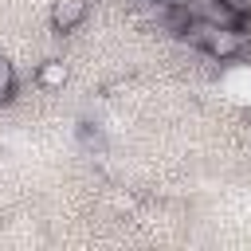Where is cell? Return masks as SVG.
Listing matches in <instances>:
<instances>
[{"mask_svg": "<svg viewBox=\"0 0 251 251\" xmlns=\"http://www.w3.org/2000/svg\"><path fill=\"white\" fill-rule=\"evenodd\" d=\"M169 20H173L180 39H188L192 47H200L212 59H235V55L247 51V35H243L239 24H216V20H204V16H192V12L184 16V8L173 12Z\"/></svg>", "mask_w": 251, "mask_h": 251, "instance_id": "cell-1", "label": "cell"}, {"mask_svg": "<svg viewBox=\"0 0 251 251\" xmlns=\"http://www.w3.org/2000/svg\"><path fill=\"white\" fill-rule=\"evenodd\" d=\"M86 16H90L86 0H55L47 20H51V31L55 35H71V31H78L86 24Z\"/></svg>", "mask_w": 251, "mask_h": 251, "instance_id": "cell-2", "label": "cell"}, {"mask_svg": "<svg viewBox=\"0 0 251 251\" xmlns=\"http://www.w3.org/2000/svg\"><path fill=\"white\" fill-rule=\"evenodd\" d=\"M67 78H71V71H67L63 59H43V63L35 67V82H39L43 90H63Z\"/></svg>", "mask_w": 251, "mask_h": 251, "instance_id": "cell-3", "label": "cell"}, {"mask_svg": "<svg viewBox=\"0 0 251 251\" xmlns=\"http://www.w3.org/2000/svg\"><path fill=\"white\" fill-rule=\"evenodd\" d=\"M212 4H216L231 24H243V20L251 16V0H212Z\"/></svg>", "mask_w": 251, "mask_h": 251, "instance_id": "cell-4", "label": "cell"}, {"mask_svg": "<svg viewBox=\"0 0 251 251\" xmlns=\"http://www.w3.org/2000/svg\"><path fill=\"white\" fill-rule=\"evenodd\" d=\"M16 98V67L0 55V102H12Z\"/></svg>", "mask_w": 251, "mask_h": 251, "instance_id": "cell-5", "label": "cell"}]
</instances>
